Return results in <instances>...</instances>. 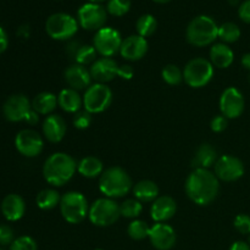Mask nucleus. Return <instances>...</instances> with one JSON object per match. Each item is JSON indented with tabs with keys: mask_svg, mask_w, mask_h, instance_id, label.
<instances>
[{
	"mask_svg": "<svg viewBox=\"0 0 250 250\" xmlns=\"http://www.w3.org/2000/svg\"><path fill=\"white\" fill-rule=\"evenodd\" d=\"M185 189L194 204L205 207L214 202L219 195L220 181L208 168H194L186 180Z\"/></svg>",
	"mask_w": 250,
	"mask_h": 250,
	"instance_id": "1",
	"label": "nucleus"
},
{
	"mask_svg": "<svg viewBox=\"0 0 250 250\" xmlns=\"http://www.w3.org/2000/svg\"><path fill=\"white\" fill-rule=\"evenodd\" d=\"M75 159L66 153H54L45 160L43 166L44 180L53 187H62L75 176L77 171Z\"/></svg>",
	"mask_w": 250,
	"mask_h": 250,
	"instance_id": "2",
	"label": "nucleus"
},
{
	"mask_svg": "<svg viewBox=\"0 0 250 250\" xmlns=\"http://www.w3.org/2000/svg\"><path fill=\"white\" fill-rule=\"evenodd\" d=\"M132 178L120 166L106 168L99 177V190L110 199L125 197L132 189Z\"/></svg>",
	"mask_w": 250,
	"mask_h": 250,
	"instance_id": "3",
	"label": "nucleus"
},
{
	"mask_svg": "<svg viewBox=\"0 0 250 250\" xmlns=\"http://www.w3.org/2000/svg\"><path fill=\"white\" fill-rule=\"evenodd\" d=\"M186 38L188 43L198 48L211 45L219 38V26L210 16L200 15L189 22L186 29Z\"/></svg>",
	"mask_w": 250,
	"mask_h": 250,
	"instance_id": "4",
	"label": "nucleus"
},
{
	"mask_svg": "<svg viewBox=\"0 0 250 250\" xmlns=\"http://www.w3.org/2000/svg\"><path fill=\"white\" fill-rule=\"evenodd\" d=\"M60 212L67 224L77 225L85 220L89 214V204L81 192L71 190L61 197Z\"/></svg>",
	"mask_w": 250,
	"mask_h": 250,
	"instance_id": "5",
	"label": "nucleus"
},
{
	"mask_svg": "<svg viewBox=\"0 0 250 250\" xmlns=\"http://www.w3.org/2000/svg\"><path fill=\"white\" fill-rule=\"evenodd\" d=\"M121 217L120 205L110 198H99L89 207L88 219L94 226L109 227Z\"/></svg>",
	"mask_w": 250,
	"mask_h": 250,
	"instance_id": "6",
	"label": "nucleus"
},
{
	"mask_svg": "<svg viewBox=\"0 0 250 250\" xmlns=\"http://www.w3.org/2000/svg\"><path fill=\"white\" fill-rule=\"evenodd\" d=\"M78 21L71 15L58 12L48 17L45 22V32L54 41H68L78 31Z\"/></svg>",
	"mask_w": 250,
	"mask_h": 250,
	"instance_id": "7",
	"label": "nucleus"
},
{
	"mask_svg": "<svg viewBox=\"0 0 250 250\" xmlns=\"http://www.w3.org/2000/svg\"><path fill=\"white\" fill-rule=\"evenodd\" d=\"M214 77V66L204 58H195L188 61L183 70V80L189 87L203 88Z\"/></svg>",
	"mask_w": 250,
	"mask_h": 250,
	"instance_id": "8",
	"label": "nucleus"
},
{
	"mask_svg": "<svg viewBox=\"0 0 250 250\" xmlns=\"http://www.w3.org/2000/svg\"><path fill=\"white\" fill-rule=\"evenodd\" d=\"M112 90L104 83H93L83 95V106L90 114L105 111L112 103Z\"/></svg>",
	"mask_w": 250,
	"mask_h": 250,
	"instance_id": "9",
	"label": "nucleus"
},
{
	"mask_svg": "<svg viewBox=\"0 0 250 250\" xmlns=\"http://www.w3.org/2000/svg\"><path fill=\"white\" fill-rule=\"evenodd\" d=\"M122 37L117 29L112 27H103L95 32L93 38V46L102 58H112L115 54L120 53L122 44Z\"/></svg>",
	"mask_w": 250,
	"mask_h": 250,
	"instance_id": "10",
	"label": "nucleus"
},
{
	"mask_svg": "<svg viewBox=\"0 0 250 250\" xmlns=\"http://www.w3.org/2000/svg\"><path fill=\"white\" fill-rule=\"evenodd\" d=\"M77 21L82 28L87 31H99L107 21V11L103 5L85 2L78 9Z\"/></svg>",
	"mask_w": 250,
	"mask_h": 250,
	"instance_id": "11",
	"label": "nucleus"
},
{
	"mask_svg": "<svg viewBox=\"0 0 250 250\" xmlns=\"http://www.w3.org/2000/svg\"><path fill=\"white\" fill-rule=\"evenodd\" d=\"M214 173L219 181L234 182L244 175V164L241 159L233 155H222L214 165Z\"/></svg>",
	"mask_w": 250,
	"mask_h": 250,
	"instance_id": "12",
	"label": "nucleus"
},
{
	"mask_svg": "<svg viewBox=\"0 0 250 250\" xmlns=\"http://www.w3.org/2000/svg\"><path fill=\"white\" fill-rule=\"evenodd\" d=\"M15 146L21 155L26 158H36L43 151L44 142L38 132L27 128L16 134Z\"/></svg>",
	"mask_w": 250,
	"mask_h": 250,
	"instance_id": "13",
	"label": "nucleus"
},
{
	"mask_svg": "<svg viewBox=\"0 0 250 250\" xmlns=\"http://www.w3.org/2000/svg\"><path fill=\"white\" fill-rule=\"evenodd\" d=\"M244 105L246 102L243 94L236 87L226 88L220 97V111L226 119H237L241 116L244 111Z\"/></svg>",
	"mask_w": 250,
	"mask_h": 250,
	"instance_id": "14",
	"label": "nucleus"
},
{
	"mask_svg": "<svg viewBox=\"0 0 250 250\" xmlns=\"http://www.w3.org/2000/svg\"><path fill=\"white\" fill-rule=\"evenodd\" d=\"M32 109V103L23 94H14L6 99L2 105V114L10 122L23 121L26 115Z\"/></svg>",
	"mask_w": 250,
	"mask_h": 250,
	"instance_id": "15",
	"label": "nucleus"
},
{
	"mask_svg": "<svg viewBox=\"0 0 250 250\" xmlns=\"http://www.w3.org/2000/svg\"><path fill=\"white\" fill-rule=\"evenodd\" d=\"M148 238L156 250H171L177 241L175 229L165 222L153 225L149 231Z\"/></svg>",
	"mask_w": 250,
	"mask_h": 250,
	"instance_id": "16",
	"label": "nucleus"
},
{
	"mask_svg": "<svg viewBox=\"0 0 250 250\" xmlns=\"http://www.w3.org/2000/svg\"><path fill=\"white\" fill-rule=\"evenodd\" d=\"M119 65L112 58H99L90 65L89 72L95 83H104L114 80L117 76Z\"/></svg>",
	"mask_w": 250,
	"mask_h": 250,
	"instance_id": "17",
	"label": "nucleus"
},
{
	"mask_svg": "<svg viewBox=\"0 0 250 250\" xmlns=\"http://www.w3.org/2000/svg\"><path fill=\"white\" fill-rule=\"evenodd\" d=\"M148 42L146 38L139 36V34H132L122 41L120 54L124 59L128 61H138L148 51Z\"/></svg>",
	"mask_w": 250,
	"mask_h": 250,
	"instance_id": "18",
	"label": "nucleus"
},
{
	"mask_svg": "<svg viewBox=\"0 0 250 250\" xmlns=\"http://www.w3.org/2000/svg\"><path fill=\"white\" fill-rule=\"evenodd\" d=\"M66 83L70 88L75 90L87 89L92 84V76H90L89 68L80 63H72L68 66L63 73Z\"/></svg>",
	"mask_w": 250,
	"mask_h": 250,
	"instance_id": "19",
	"label": "nucleus"
},
{
	"mask_svg": "<svg viewBox=\"0 0 250 250\" xmlns=\"http://www.w3.org/2000/svg\"><path fill=\"white\" fill-rule=\"evenodd\" d=\"M177 211V204L170 195H161L153 202L150 208V216L154 221L166 222L172 219Z\"/></svg>",
	"mask_w": 250,
	"mask_h": 250,
	"instance_id": "20",
	"label": "nucleus"
},
{
	"mask_svg": "<svg viewBox=\"0 0 250 250\" xmlns=\"http://www.w3.org/2000/svg\"><path fill=\"white\" fill-rule=\"evenodd\" d=\"M42 129H43V134L46 141H49L50 143H59L65 137L67 126H66V122L62 116L51 114L44 119Z\"/></svg>",
	"mask_w": 250,
	"mask_h": 250,
	"instance_id": "21",
	"label": "nucleus"
},
{
	"mask_svg": "<svg viewBox=\"0 0 250 250\" xmlns=\"http://www.w3.org/2000/svg\"><path fill=\"white\" fill-rule=\"evenodd\" d=\"M1 212L7 221H19L26 212V203L19 194H7L1 202Z\"/></svg>",
	"mask_w": 250,
	"mask_h": 250,
	"instance_id": "22",
	"label": "nucleus"
},
{
	"mask_svg": "<svg viewBox=\"0 0 250 250\" xmlns=\"http://www.w3.org/2000/svg\"><path fill=\"white\" fill-rule=\"evenodd\" d=\"M210 62L214 67L229 68L234 60V53L227 44L216 43L210 48Z\"/></svg>",
	"mask_w": 250,
	"mask_h": 250,
	"instance_id": "23",
	"label": "nucleus"
},
{
	"mask_svg": "<svg viewBox=\"0 0 250 250\" xmlns=\"http://www.w3.org/2000/svg\"><path fill=\"white\" fill-rule=\"evenodd\" d=\"M58 103L63 111L75 115L76 112L81 111V107L83 106V97H81L78 90L65 88L59 93Z\"/></svg>",
	"mask_w": 250,
	"mask_h": 250,
	"instance_id": "24",
	"label": "nucleus"
},
{
	"mask_svg": "<svg viewBox=\"0 0 250 250\" xmlns=\"http://www.w3.org/2000/svg\"><path fill=\"white\" fill-rule=\"evenodd\" d=\"M217 151L211 144L204 143L198 148L193 159V167L194 168H208L214 166L217 161Z\"/></svg>",
	"mask_w": 250,
	"mask_h": 250,
	"instance_id": "25",
	"label": "nucleus"
},
{
	"mask_svg": "<svg viewBox=\"0 0 250 250\" xmlns=\"http://www.w3.org/2000/svg\"><path fill=\"white\" fill-rule=\"evenodd\" d=\"M58 105V97L51 92L39 93L32 100V109L39 115H51Z\"/></svg>",
	"mask_w": 250,
	"mask_h": 250,
	"instance_id": "26",
	"label": "nucleus"
},
{
	"mask_svg": "<svg viewBox=\"0 0 250 250\" xmlns=\"http://www.w3.org/2000/svg\"><path fill=\"white\" fill-rule=\"evenodd\" d=\"M77 171L82 177L97 178L104 172V165L97 156H85L78 163Z\"/></svg>",
	"mask_w": 250,
	"mask_h": 250,
	"instance_id": "27",
	"label": "nucleus"
},
{
	"mask_svg": "<svg viewBox=\"0 0 250 250\" xmlns=\"http://www.w3.org/2000/svg\"><path fill=\"white\" fill-rule=\"evenodd\" d=\"M133 194L141 203H153L159 197V187L150 180L139 181L133 187Z\"/></svg>",
	"mask_w": 250,
	"mask_h": 250,
	"instance_id": "28",
	"label": "nucleus"
},
{
	"mask_svg": "<svg viewBox=\"0 0 250 250\" xmlns=\"http://www.w3.org/2000/svg\"><path fill=\"white\" fill-rule=\"evenodd\" d=\"M37 205L42 210H53L58 205H60L61 195L58 190L53 188H46V189L41 190L37 195Z\"/></svg>",
	"mask_w": 250,
	"mask_h": 250,
	"instance_id": "29",
	"label": "nucleus"
},
{
	"mask_svg": "<svg viewBox=\"0 0 250 250\" xmlns=\"http://www.w3.org/2000/svg\"><path fill=\"white\" fill-rule=\"evenodd\" d=\"M156 28H158V21H156L155 17L150 14H144L137 20L136 22V29L137 33L139 36L144 37H150L155 33Z\"/></svg>",
	"mask_w": 250,
	"mask_h": 250,
	"instance_id": "30",
	"label": "nucleus"
},
{
	"mask_svg": "<svg viewBox=\"0 0 250 250\" xmlns=\"http://www.w3.org/2000/svg\"><path fill=\"white\" fill-rule=\"evenodd\" d=\"M239 38H241V28L233 22H225L219 26V39H221L222 43H236Z\"/></svg>",
	"mask_w": 250,
	"mask_h": 250,
	"instance_id": "31",
	"label": "nucleus"
},
{
	"mask_svg": "<svg viewBox=\"0 0 250 250\" xmlns=\"http://www.w3.org/2000/svg\"><path fill=\"white\" fill-rule=\"evenodd\" d=\"M97 50L93 45H88V44H81L78 46L77 51L73 55L75 59V63H80V65L87 66L92 65L95 60H97Z\"/></svg>",
	"mask_w": 250,
	"mask_h": 250,
	"instance_id": "32",
	"label": "nucleus"
},
{
	"mask_svg": "<svg viewBox=\"0 0 250 250\" xmlns=\"http://www.w3.org/2000/svg\"><path fill=\"white\" fill-rule=\"evenodd\" d=\"M149 231H150V227L148 226V224L143 220L138 219L129 222L128 227H127V233L134 241H143V239L148 238Z\"/></svg>",
	"mask_w": 250,
	"mask_h": 250,
	"instance_id": "33",
	"label": "nucleus"
},
{
	"mask_svg": "<svg viewBox=\"0 0 250 250\" xmlns=\"http://www.w3.org/2000/svg\"><path fill=\"white\" fill-rule=\"evenodd\" d=\"M143 211V205L137 199H127L120 205V212L122 217L136 220Z\"/></svg>",
	"mask_w": 250,
	"mask_h": 250,
	"instance_id": "34",
	"label": "nucleus"
},
{
	"mask_svg": "<svg viewBox=\"0 0 250 250\" xmlns=\"http://www.w3.org/2000/svg\"><path fill=\"white\" fill-rule=\"evenodd\" d=\"M164 82L168 85H178L183 81V71L173 63H168L161 71Z\"/></svg>",
	"mask_w": 250,
	"mask_h": 250,
	"instance_id": "35",
	"label": "nucleus"
},
{
	"mask_svg": "<svg viewBox=\"0 0 250 250\" xmlns=\"http://www.w3.org/2000/svg\"><path fill=\"white\" fill-rule=\"evenodd\" d=\"M131 10V0H109L106 4L107 14L112 16H125Z\"/></svg>",
	"mask_w": 250,
	"mask_h": 250,
	"instance_id": "36",
	"label": "nucleus"
},
{
	"mask_svg": "<svg viewBox=\"0 0 250 250\" xmlns=\"http://www.w3.org/2000/svg\"><path fill=\"white\" fill-rule=\"evenodd\" d=\"M10 250H38V244L32 237L21 236L12 242Z\"/></svg>",
	"mask_w": 250,
	"mask_h": 250,
	"instance_id": "37",
	"label": "nucleus"
},
{
	"mask_svg": "<svg viewBox=\"0 0 250 250\" xmlns=\"http://www.w3.org/2000/svg\"><path fill=\"white\" fill-rule=\"evenodd\" d=\"M92 114L87 110H81L73 115V126L77 129H87L92 125Z\"/></svg>",
	"mask_w": 250,
	"mask_h": 250,
	"instance_id": "38",
	"label": "nucleus"
},
{
	"mask_svg": "<svg viewBox=\"0 0 250 250\" xmlns=\"http://www.w3.org/2000/svg\"><path fill=\"white\" fill-rule=\"evenodd\" d=\"M233 226L239 233L250 234V216L247 214L237 215L233 221Z\"/></svg>",
	"mask_w": 250,
	"mask_h": 250,
	"instance_id": "39",
	"label": "nucleus"
},
{
	"mask_svg": "<svg viewBox=\"0 0 250 250\" xmlns=\"http://www.w3.org/2000/svg\"><path fill=\"white\" fill-rule=\"evenodd\" d=\"M15 239L14 229L9 225H0V246H11Z\"/></svg>",
	"mask_w": 250,
	"mask_h": 250,
	"instance_id": "40",
	"label": "nucleus"
},
{
	"mask_svg": "<svg viewBox=\"0 0 250 250\" xmlns=\"http://www.w3.org/2000/svg\"><path fill=\"white\" fill-rule=\"evenodd\" d=\"M229 126V119L224 116V115H216L214 119L210 122V128L212 132H216V133H221Z\"/></svg>",
	"mask_w": 250,
	"mask_h": 250,
	"instance_id": "41",
	"label": "nucleus"
},
{
	"mask_svg": "<svg viewBox=\"0 0 250 250\" xmlns=\"http://www.w3.org/2000/svg\"><path fill=\"white\" fill-rule=\"evenodd\" d=\"M238 16L246 23H250V0H246L239 5Z\"/></svg>",
	"mask_w": 250,
	"mask_h": 250,
	"instance_id": "42",
	"label": "nucleus"
},
{
	"mask_svg": "<svg viewBox=\"0 0 250 250\" xmlns=\"http://www.w3.org/2000/svg\"><path fill=\"white\" fill-rule=\"evenodd\" d=\"M134 75V70L131 65H122L119 66V71H117V76L122 80L129 81L132 80Z\"/></svg>",
	"mask_w": 250,
	"mask_h": 250,
	"instance_id": "43",
	"label": "nucleus"
},
{
	"mask_svg": "<svg viewBox=\"0 0 250 250\" xmlns=\"http://www.w3.org/2000/svg\"><path fill=\"white\" fill-rule=\"evenodd\" d=\"M7 45H9V37H7L5 29L0 27V55L6 50Z\"/></svg>",
	"mask_w": 250,
	"mask_h": 250,
	"instance_id": "44",
	"label": "nucleus"
},
{
	"mask_svg": "<svg viewBox=\"0 0 250 250\" xmlns=\"http://www.w3.org/2000/svg\"><path fill=\"white\" fill-rule=\"evenodd\" d=\"M23 121L26 122V124L31 125V126H34V125H37L39 122V114L37 111H34L33 109H31L28 111V114L26 115Z\"/></svg>",
	"mask_w": 250,
	"mask_h": 250,
	"instance_id": "45",
	"label": "nucleus"
},
{
	"mask_svg": "<svg viewBox=\"0 0 250 250\" xmlns=\"http://www.w3.org/2000/svg\"><path fill=\"white\" fill-rule=\"evenodd\" d=\"M229 250H250V244L242 241L234 242L231 246V248H229Z\"/></svg>",
	"mask_w": 250,
	"mask_h": 250,
	"instance_id": "46",
	"label": "nucleus"
},
{
	"mask_svg": "<svg viewBox=\"0 0 250 250\" xmlns=\"http://www.w3.org/2000/svg\"><path fill=\"white\" fill-rule=\"evenodd\" d=\"M17 34H19L20 37H22V38H27V37L29 36V27L27 26V24L21 26L19 28V31H17Z\"/></svg>",
	"mask_w": 250,
	"mask_h": 250,
	"instance_id": "47",
	"label": "nucleus"
},
{
	"mask_svg": "<svg viewBox=\"0 0 250 250\" xmlns=\"http://www.w3.org/2000/svg\"><path fill=\"white\" fill-rule=\"evenodd\" d=\"M242 65L244 66V68L250 71V53L244 54V55L242 56Z\"/></svg>",
	"mask_w": 250,
	"mask_h": 250,
	"instance_id": "48",
	"label": "nucleus"
},
{
	"mask_svg": "<svg viewBox=\"0 0 250 250\" xmlns=\"http://www.w3.org/2000/svg\"><path fill=\"white\" fill-rule=\"evenodd\" d=\"M227 1L231 6H237L238 4H241V0H227Z\"/></svg>",
	"mask_w": 250,
	"mask_h": 250,
	"instance_id": "49",
	"label": "nucleus"
},
{
	"mask_svg": "<svg viewBox=\"0 0 250 250\" xmlns=\"http://www.w3.org/2000/svg\"><path fill=\"white\" fill-rule=\"evenodd\" d=\"M153 1L158 2V4H167V2L172 1V0H153Z\"/></svg>",
	"mask_w": 250,
	"mask_h": 250,
	"instance_id": "50",
	"label": "nucleus"
},
{
	"mask_svg": "<svg viewBox=\"0 0 250 250\" xmlns=\"http://www.w3.org/2000/svg\"><path fill=\"white\" fill-rule=\"evenodd\" d=\"M106 0H88V2H94V4H100V2H104ZM109 1V0H107Z\"/></svg>",
	"mask_w": 250,
	"mask_h": 250,
	"instance_id": "51",
	"label": "nucleus"
},
{
	"mask_svg": "<svg viewBox=\"0 0 250 250\" xmlns=\"http://www.w3.org/2000/svg\"><path fill=\"white\" fill-rule=\"evenodd\" d=\"M248 81H249V83H250V71H249V76H248Z\"/></svg>",
	"mask_w": 250,
	"mask_h": 250,
	"instance_id": "52",
	"label": "nucleus"
},
{
	"mask_svg": "<svg viewBox=\"0 0 250 250\" xmlns=\"http://www.w3.org/2000/svg\"><path fill=\"white\" fill-rule=\"evenodd\" d=\"M94 250H104V249H99V248H98V249H94Z\"/></svg>",
	"mask_w": 250,
	"mask_h": 250,
	"instance_id": "53",
	"label": "nucleus"
},
{
	"mask_svg": "<svg viewBox=\"0 0 250 250\" xmlns=\"http://www.w3.org/2000/svg\"><path fill=\"white\" fill-rule=\"evenodd\" d=\"M249 244H250V237H249Z\"/></svg>",
	"mask_w": 250,
	"mask_h": 250,
	"instance_id": "54",
	"label": "nucleus"
},
{
	"mask_svg": "<svg viewBox=\"0 0 250 250\" xmlns=\"http://www.w3.org/2000/svg\"><path fill=\"white\" fill-rule=\"evenodd\" d=\"M0 250H4V249H1V248H0Z\"/></svg>",
	"mask_w": 250,
	"mask_h": 250,
	"instance_id": "55",
	"label": "nucleus"
}]
</instances>
